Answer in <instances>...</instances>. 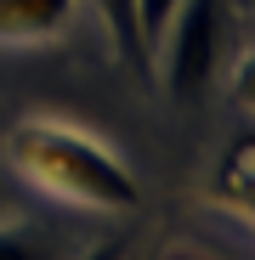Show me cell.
I'll return each mask as SVG.
<instances>
[{
	"instance_id": "1",
	"label": "cell",
	"mask_w": 255,
	"mask_h": 260,
	"mask_svg": "<svg viewBox=\"0 0 255 260\" xmlns=\"http://www.w3.org/2000/svg\"><path fill=\"white\" fill-rule=\"evenodd\" d=\"M0 153L17 176L51 198L85 204V209H136L142 187L131 176V164H119L114 147H102L97 136H85L74 124H51V119H17L0 136Z\"/></svg>"
},
{
	"instance_id": "2",
	"label": "cell",
	"mask_w": 255,
	"mask_h": 260,
	"mask_svg": "<svg viewBox=\"0 0 255 260\" xmlns=\"http://www.w3.org/2000/svg\"><path fill=\"white\" fill-rule=\"evenodd\" d=\"M221 23H227V0H182L170 12L153 46V74H164V91L176 102H193L210 91L216 57H221Z\"/></svg>"
},
{
	"instance_id": "3",
	"label": "cell",
	"mask_w": 255,
	"mask_h": 260,
	"mask_svg": "<svg viewBox=\"0 0 255 260\" xmlns=\"http://www.w3.org/2000/svg\"><path fill=\"white\" fill-rule=\"evenodd\" d=\"M79 12V0H0V46L57 40Z\"/></svg>"
},
{
	"instance_id": "4",
	"label": "cell",
	"mask_w": 255,
	"mask_h": 260,
	"mask_svg": "<svg viewBox=\"0 0 255 260\" xmlns=\"http://www.w3.org/2000/svg\"><path fill=\"white\" fill-rule=\"evenodd\" d=\"M97 12H102V28L114 34V51H119V62L131 68L136 79H153V46H148V34H142L136 0H97Z\"/></svg>"
},
{
	"instance_id": "5",
	"label": "cell",
	"mask_w": 255,
	"mask_h": 260,
	"mask_svg": "<svg viewBox=\"0 0 255 260\" xmlns=\"http://www.w3.org/2000/svg\"><path fill=\"white\" fill-rule=\"evenodd\" d=\"M0 260H68V254L40 226H0Z\"/></svg>"
},
{
	"instance_id": "6",
	"label": "cell",
	"mask_w": 255,
	"mask_h": 260,
	"mask_svg": "<svg viewBox=\"0 0 255 260\" xmlns=\"http://www.w3.org/2000/svg\"><path fill=\"white\" fill-rule=\"evenodd\" d=\"M182 0H136V17H142V34H148V46H159V34L170 23V12H176Z\"/></svg>"
},
{
	"instance_id": "7",
	"label": "cell",
	"mask_w": 255,
	"mask_h": 260,
	"mask_svg": "<svg viewBox=\"0 0 255 260\" xmlns=\"http://www.w3.org/2000/svg\"><path fill=\"white\" fill-rule=\"evenodd\" d=\"M233 102L255 113V51H249V57H244V62L233 68Z\"/></svg>"
},
{
	"instance_id": "8",
	"label": "cell",
	"mask_w": 255,
	"mask_h": 260,
	"mask_svg": "<svg viewBox=\"0 0 255 260\" xmlns=\"http://www.w3.org/2000/svg\"><path fill=\"white\" fill-rule=\"evenodd\" d=\"M119 254H125V238H108V243L85 249V254H68V260H119Z\"/></svg>"
}]
</instances>
